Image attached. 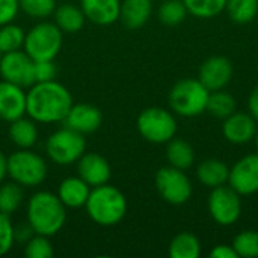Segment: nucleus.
<instances>
[{"mask_svg": "<svg viewBox=\"0 0 258 258\" xmlns=\"http://www.w3.org/2000/svg\"><path fill=\"white\" fill-rule=\"evenodd\" d=\"M73 104L71 92L56 80L36 82L26 92V115L36 124L63 122Z\"/></svg>", "mask_w": 258, "mask_h": 258, "instance_id": "f257e3e1", "label": "nucleus"}, {"mask_svg": "<svg viewBox=\"0 0 258 258\" xmlns=\"http://www.w3.org/2000/svg\"><path fill=\"white\" fill-rule=\"evenodd\" d=\"M26 218L35 234L53 237L67 222V207L56 194L39 190L29 198Z\"/></svg>", "mask_w": 258, "mask_h": 258, "instance_id": "f03ea898", "label": "nucleus"}, {"mask_svg": "<svg viewBox=\"0 0 258 258\" xmlns=\"http://www.w3.org/2000/svg\"><path fill=\"white\" fill-rule=\"evenodd\" d=\"M85 209L91 221L97 225L113 227L125 218L127 200L118 187L106 183L91 189Z\"/></svg>", "mask_w": 258, "mask_h": 258, "instance_id": "7ed1b4c3", "label": "nucleus"}, {"mask_svg": "<svg viewBox=\"0 0 258 258\" xmlns=\"http://www.w3.org/2000/svg\"><path fill=\"white\" fill-rule=\"evenodd\" d=\"M63 32L51 21L39 20L26 32L23 50L36 60H54L60 53Z\"/></svg>", "mask_w": 258, "mask_h": 258, "instance_id": "20e7f679", "label": "nucleus"}, {"mask_svg": "<svg viewBox=\"0 0 258 258\" xmlns=\"http://www.w3.org/2000/svg\"><path fill=\"white\" fill-rule=\"evenodd\" d=\"M48 166L42 156L29 150H17L8 156V177L23 187H36L47 178Z\"/></svg>", "mask_w": 258, "mask_h": 258, "instance_id": "39448f33", "label": "nucleus"}, {"mask_svg": "<svg viewBox=\"0 0 258 258\" xmlns=\"http://www.w3.org/2000/svg\"><path fill=\"white\" fill-rule=\"evenodd\" d=\"M210 91L198 79H183L169 92V106L174 113L194 118L206 112Z\"/></svg>", "mask_w": 258, "mask_h": 258, "instance_id": "423d86ee", "label": "nucleus"}, {"mask_svg": "<svg viewBox=\"0 0 258 258\" xmlns=\"http://www.w3.org/2000/svg\"><path fill=\"white\" fill-rule=\"evenodd\" d=\"M85 135L62 127L53 132L45 141V153L48 159L59 166H70L86 153Z\"/></svg>", "mask_w": 258, "mask_h": 258, "instance_id": "0eeeda50", "label": "nucleus"}, {"mask_svg": "<svg viewBox=\"0 0 258 258\" xmlns=\"http://www.w3.org/2000/svg\"><path fill=\"white\" fill-rule=\"evenodd\" d=\"M136 125L139 135L151 144H168L177 133L175 116L163 107L144 109Z\"/></svg>", "mask_w": 258, "mask_h": 258, "instance_id": "6e6552de", "label": "nucleus"}, {"mask_svg": "<svg viewBox=\"0 0 258 258\" xmlns=\"http://www.w3.org/2000/svg\"><path fill=\"white\" fill-rule=\"evenodd\" d=\"M156 189L163 201L181 206L192 197V183L183 169L174 166L160 168L156 174Z\"/></svg>", "mask_w": 258, "mask_h": 258, "instance_id": "1a4fd4ad", "label": "nucleus"}, {"mask_svg": "<svg viewBox=\"0 0 258 258\" xmlns=\"http://www.w3.org/2000/svg\"><path fill=\"white\" fill-rule=\"evenodd\" d=\"M212 219L221 227L234 225L242 215L240 195L230 186H219L212 189L207 201Z\"/></svg>", "mask_w": 258, "mask_h": 258, "instance_id": "9d476101", "label": "nucleus"}, {"mask_svg": "<svg viewBox=\"0 0 258 258\" xmlns=\"http://www.w3.org/2000/svg\"><path fill=\"white\" fill-rule=\"evenodd\" d=\"M2 80L11 82L21 88H30L35 83V60L21 48L3 53L0 59Z\"/></svg>", "mask_w": 258, "mask_h": 258, "instance_id": "9b49d317", "label": "nucleus"}, {"mask_svg": "<svg viewBox=\"0 0 258 258\" xmlns=\"http://www.w3.org/2000/svg\"><path fill=\"white\" fill-rule=\"evenodd\" d=\"M228 186L240 197L254 195L258 192V153L239 159L228 175Z\"/></svg>", "mask_w": 258, "mask_h": 258, "instance_id": "f8f14e48", "label": "nucleus"}, {"mask_svg": "<svg viewBox=\"0 0 258 258\" xmlns=\"http://www.w3.org/2000/svg\"><path fill=\"white\" fill-rule=\"evenodd\" d=\"M233 63L230 59L224 56H212L209 57L200 68L198 80L212 92L224 89L230 80L233 79Z\"/></svg>", "mask_w": 258, "mask_h": 258, "instance_id": "ddd939ff", "label": "nucleus"}, {"mask_svg": "<svg viewBox=\"0 0 258 258\" xmlns=\"http://www.w3.org/2000/svg\"><path fill=\"white\" fill-rule=\"evenodd\" d=\"M65 127L79 132L82 135H89L97 132L103 124V113L101 110L89 103H77L73 104L68 110L65 119Z\"/></svg>", "mask_w": 258, "mask_h": 258, "instance_id": "4468645a", "label": "nucleus"}, {"mask_svg": "<svg viewBox=\"0 0 258 258\" xmlns=\"http://www.w3.org/2000/svg\"><path fill=\"white\" fill-rule=\"evenodd\" d=\"M77 174L91 187H97L109 183L112 177V168L106 157L97 153H85L77 160Z\"/></svg>", "mask_w": 258, "mask_h": 258, "instance_id": "2eb2a0df", "label": "nucleus"}, {"mask_svg": "<svg viewBox=\"0 0 258 258\" xmlns=\"http://www.w3.org/2000/svg\"><path fill=\"white\" fill-rule=\"evenodd\" d=\"M257 132V121L251 113L246 112H234L228 118L224 119L222 133L224 138L234 144V145H243L254 139Z\"/></svg>", "mask_w": 258, "mask_h": 258, "instance_id": "dca6fc26", "label": "nucleus"}, {"mask_svg": "<svg viewBox=\"0 0 258 258\" xmlns=\"http://www.w3.org/2000/svg\"><path fill=\"white\" fill-rule=\"evenodd\" d=\"M26 115V91L11 82H0V119L11 122Z\"/></svg>", "mask_w": 258, "mask_h": 258, "instance_id": "f3484780", "label": "nucleus"}, {"mask_svg": "<svg viewBox=\"0 0 258 258\" xmlns=\"http://www.w3.org/2000/svg\"><path fill=\"white\" fill-rule=\"evenodd\" d=\"M80 8L88 21L110 26L119 20L121 0H80Z\"/></svg>", "mask_w": 258, "mask_h": 258, "instance_id": "a211bd4d", "label": "nucleus"}, {"mask_svg": "<svg viewBox=\"0 0 258 258\" xmlns=\"http://www.w3.org/2000/svg\"><path fill=\"white\" fill-rule=\"evenodd\" d=\"M91 186L77 177H67L57 186V198L67 209H80L85 207L88 197L91 194Z\"/></svg>", "mask_w": 258, "mask_h": 258, "instance_id": "6ab92c4d", "label": "nucleus"}, {"mask_svg": "<svg viewBox=\"0 0 258 258\" xmlns=\"http://www.w3.org/2000/svg\"><path fill=\"white\" fill-rule=\"evenodd\" d=\"M153 12V0H122L119 20L127 29H141Z\"/></svg>", "mask_w": 258, "mask_h": 258, "instance_id": "aec40b11", "label": "nucleus"}, {"mask_svg": "<svg viewBox=\"0 0 258 258\" xmlns=\"http://www.w3.org/2000/svg\"><path fill=\"white\" fill-rule=\"evenodd\" d=\"M8 136L11 142L20 150L32 148L38 141V127L36 122L29 116H21L9 122Z\"/></svg>", "mask_w": 258, "mask_h": 258, "instance_id": "412c9836", "label": "nucleus"}, {"mask_svg": "<svg viewBox=\"0 0 258 258\" xmlns=\"http://www.w3.org/2000/svg\"><path fill=\"white\" fill-rule=\"evenodd\" d=\"M230 168L219 159H206L197 168V178L209 189H215L228 183Z\"/></svg>", "mask_w": 258, "mask_h": 258, "instance_id": "4be33fe9", "label": "nucleus"}, {"mask_svg": "<svg viewBox=\"0 0 258 258\" xmlns=\"http://www.w3.org/2000/svg\"><path fill=\"white\" fill-rule=\"evenodd\" d=\"M54 24L63 33H77L83 29L86 17L80 6L73 3H62L56 6L54 12Z\"/></svg>", "mask_w": 258, "mask_h": 258, "instance_id": "5701e85b", "label": "nucleus"}, {"mask_svg": "<svg viewBox=\"0 0 258 258\" xmlns=\"http://www.w3.org/2000/svg\"><path fill=\"white\" fill-rule=\"evenodd\" d=\"M166 159L169 166L178 168V169H189L195 162V151L194 147L183 141L172 138L166 145Z\"/></svg>", "mask_w": 258, "mask_h": 258, "instance_id": "b1692460", "label": "nucleus"}, {"mask_svg": "<svg viewBox=\"0 0 258 258\" xmlns=\"http://www.w3.org/2000/svg\"><path fill=\"white\" fill-rule=\"evenodd\" d=\"M168 254L171 258H198L201 255V242L192 233H178L172 237Z\"/></svg>", "mask_w": 258, "mask_h": 258, "instance_id": "393cba45", "label": "nucleus"}, {"mask_svg": "<svg viewBox=\"0 0 258 258\" xmlns=\"http://www.w3.org/2000/svg\"><path fill=\"white\" fill-rule=\"evenodd\" d=\"M24 203V190L23 186L15 181L2 183L0 184V212L5 215H14Z\"/></svg>", "mask_w": 258, "mask_h": 258, "instance_id": "a878e982", "label": "nucleus"}, {"mask_svg": "<svg viewBox=\"0 0 258 258\" xmlns=\"http://www.w3.org/2000/svg\"><path fill=\"white\" fill-rule=\"evenodd\" d=\"M225 11L231 21L237 24H248L258 15V0H227Z\"/></svg>", "mask_w": 258, "mask_h": 258, "instance_id": "bb28decb", "label": "nucleus"}, {"mask_svg": "<svg viewBox=\"0 0 258 258\" xmlns=\"http://www.w3.org/2000/svg\"><path fill=\"white\" fill-rule=\"evenodd\" d=\"M207 112H210L215 118L225 119L231 113L236 112V100L231 94L219 89V91H212L209 95L207 101Z\"/></svg>", "mask_w": 258, "mask_h": 258, "instance_id": "cd10ccee", "label": "nucleus"}, {"mask_svg": "<svg viewBox=\"0 0 258 258\" xmlns=\"http://www.w3.org/2000/svg\"><path fill=\"white\" fill-rule=\"evenodd\" d=\"M187 9L183 0H163L159 6L157 17L165 26H178L187 17Z\"/></svg>", "mask_w": 258, "mask_h": 258, "instance_id": "c85d7f7f", "label": "nucleus"}, {"mask_svg": "<svg viewBox=\"0 0 258 258\" xmlns=\"http://www.w3.org/2000/svg\"><path fill=\"white\" fill-rule=\"evenodd\" d=\"M24 30L21 26L12 23H6L0 26V51L9 53L15 50H21L24 44Z\"/></svg>", "mask_w": 258, "mask_h": 258, "instance_id": "c756f323", "label": "nucleus"}, {"mask_svg": "<svg viewBox=\"0 0 258 258\" xmlns=\"http://www.w3.org/2000/svg\"><path fill=\"white\" fill-rule=\"evenodd\" d=\"M187 12L197 18H213L225 11L227 0H183Z\"/></svg>", "mask_w": 258, "mask_h": 258, "instance_id": "7c9ffc66", "label": "nucleus"}, {"mask_svg": "<svg viewBox=\"0 0 258 258\" xmlns=\"http://www.w3.org/2000/svg\"><path fill=\"white\" fill-rule=\"evenodd\" d=\"M233 248H234L237 257H258V230H243V231H240L233 240Z\"/></svg>", "mask_w": 258, "mask_h": 258, "instance_id": "2f4dec72", "label": "nucleus"}, {"mask_svg": "<svg viewBox=\"0 0 258 258\" xmlns=\"http://www.w3.org/2000/svg\"><path fill=\"white\" fill-rule=\"evenodd\" d=\"M18 3L20 11L35 20H47L57 6L56 0H18Z\"/></svg>", "mask_w": 258, "mask_h": 258, "instance_id": "473e14b6", "label": "nucleus"}, {"mask_svg": "<svg viewBox=\"0 0 258 258\" xmlns=\"http://www.w3.org/2000/svg\"><path fill=\"white\" fill-rule=\"evenodd\" d=\"M24 255L27 258H51L54 255L53 245L50 242V237L33 234L26 243H24Z\"/></svg>", "mask_w": 258, "mask_h": 258, "instance_id": "72a5a7b5", "label": "nucleus"}, {"mask_svg": "<svg viewBox=\"0 0 258 258\" xmlns=\"http://www.w3.org/2000/svg\"><path fill=\"white\" fill-rule=\"evenodd\" d=\"M15 243L14 225L11 216L0 212V257L6 255Z\"/></svg>", "mask_w": 258, "mask_h": 258, "instance_id": "f704fd0d", "label": "nucleus"}, {"mask_svg": "<svg viewBox=\"0 0 258 258\" xmlns=\"http://www.w3.org/2000/svg\"><path fill=\"white\" fill-rule=\"evenodd\" d=\"M57 68L54 60H36L35 62V83L56 80Z\"/></svg>", "mask_w": 258, "mask_h": 258, "instance_id": "c9c22d12", "label": "nucleus"}, {"mask_svg": "<svg viewBox=\"0 0 258 258\" xmlns=\"http://www.w3.org/2000/svg\"><path fill=\"white\" fill-rule=\"evenodd\" d=\"M20 12L18 0H0V26L12 23Z\"/></svg>", "mask_w": 258, "mask_h": 258, "instance_id": "e433bc0d", "label": "nucleus"}, {"mask_svg": "<svg viewBox=\"0 0 258 258\" xmlns=\"http://www.w3.org/2000/svg\"><path fill=\"white\" fill-rule=\"evenodd\" d=\"M14 234H15V242L26 243L35 234V231L32 230V227L29 225V222L26 221V224H21L18 227H14Z\"/></svg>", "mask_w": 258, "mask_h": 258, "instance_id": "4c0bfd02", "label": "nucleus"}, {"mask_svg": "<svg viewBox=\"0 0 258 258\" xmlns=\"http://www.w3.org/2000/svg\"><path fill=\"white\" fill-rule=\"evenodd\" d=\"M210 257L213 258H239L233 245H216L210 251Z\"/></svg>", "mask_w": 258, "mask_h": 258, "instance_id": "58836bf2", "label": "nucleus"}, {"mask_svg": "<svg viewBox=\"0 0 258 258\" xmlns=\"http://www.w3.org/2000/svg\"><path fill=\"white\" fill-rule=\"evenodd\" d=\"M248 107H249V113L255 118V121L258 122V85L252 89V92L249 94Z\"/></svg>", "mask_w": 258, "mask_h": 258, "instance_id": "ea45409f", "label": "nucleus"}, {"mask_svg": "<svg viewBox=\"0 0 258 258\" xmlns=\"http://www.w3.org/2000/svg\"><path fill=\"white\" fill-rule=\"evenodd\" d=\"M6 177H8V157L0 150V184L5 181Z\"/></svg>", "mask_w": 258, "mask_h": 258, "instance_id": "a19ab883", "label": "nucleus"}, {"mask_svg": "<svg viewBox=\"0 0 258 258\" xmlns=\"http://www.w3.org/2000/svg\"><path fill=\"white\" fill-rule=\"evenodd\" d=\"M254 142H255V147H257L258 150V127H257V132H255V136H254V139H252Z\"/></svg>", "mask_w": 258, "mask_h": 258, "instance_id": "79ce46f5", "label": "nucleus"}, {"mask_svg": "<svg viewBox=\"0 0 258 258\" xmlns=\"http://www.w3.org/2000/svg\"><path fill=\"white\" fill-rule=\"evenodd\" d=\"M2 56H3V53H2V51H0V59H2Z\"/></svg>", "mask_w": 258, "mask_h": 258, "instance_id": "37998d69", "label": "nucleus"}, {"mask_svg": "<svg viewBox=\"0 0 258 258\" xmlns=\"http://www.w3.org/2000/svg\"><path fill=\"white\" fill-rule=\"evenodd\" d=\"M160 2H163V0H160Z\"/></svg>", "mask_w": 258, "mask_h": 258, "instance_id": "c03bdc74", "label": "nucleus"}]
</instances>
